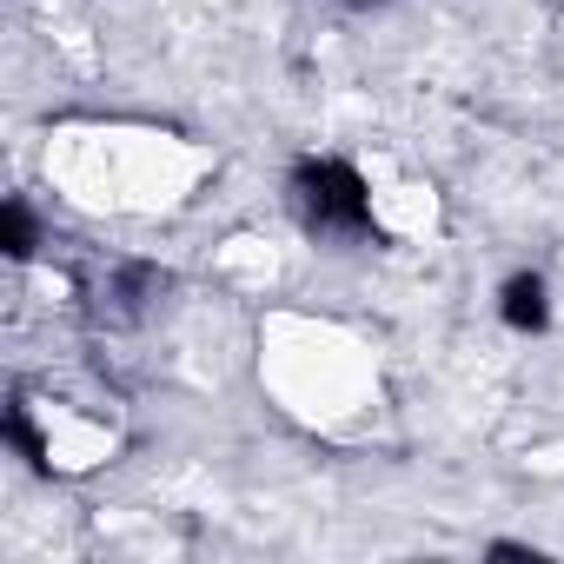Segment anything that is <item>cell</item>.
<instances>
[{"label":"cell","mask_w":564,"mask_h":564,"mask_svg":"<svg viewBox=\"0 0 564 564\" xmlns=\"http://www.w3.org/2000/svg\"><path fill=\"white\" fill-rule=\"evenodd\" d=\"M293 213L313 239H366L372 193L346 160H300L293 166Z\"/></svg>","instance_id":"cell-1"},{"label":"cell","mask_w":564,"mask_h":564,"mask_svg":"<svg viewBox=\"0 0 564 564\" xmlns=\"http://www.w3.org/2000/svg\"><path fill=\"white\" fill-rule=\"evenodd\" d=\"M498 319L511 333H544L551 326V286L538 272H511L505 286H498Z\"/></svg>","instance_id":"cell-2"},{"label":"cell","mask_w":564,"mask_h":564,"mask_svg":"<svg viewBox=\"0 0 564 564\" xmlns=\"http://www.w3.org/2000/svg\"><path fill=\"white\" fill-rule=\"evenodd\" d=\"M8 252L14 259H34V213L21 199H8Z\"/></svg>","instance_id":"cell-3"},{"label":"cell","mask_w":564,"mask_h":564,"mask_svg":"<svg viewBox=\"0 0 564 564\" xmlns=\"http://www.w3.org/2000/svg\"><path fill=\"white\" fill-rule=\"evenodd\" d=\"M359 8H366V0H359Z\"/></svg>","instance_id":"cell-4"}]
</instances>
